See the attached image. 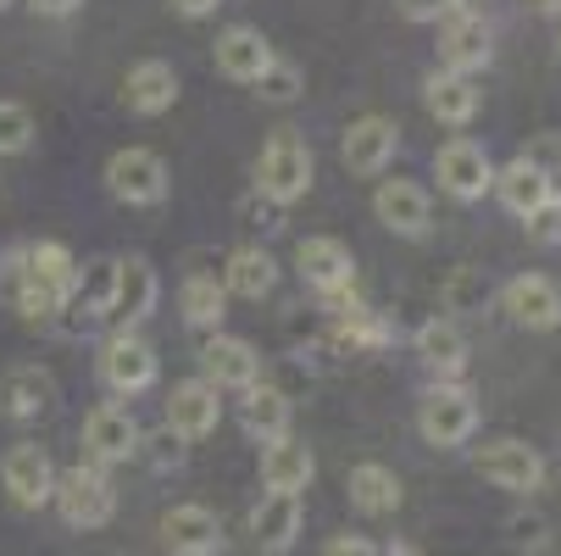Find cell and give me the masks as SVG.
I'll use <instances>...</instances> for the list:
<instances>
[{
	"label": "cell",
	"instance_id": "obj_1",
	"mask_svg": "<svg viewBox=\"0 0 561 556\" xmlns=\"http://www.w3.org/2000/svg\"><path fill=\"white\" fill-rule=\"evenodd\" d=\"M78 262L61 240H34L18 246L7 262H0V300H7L23 324H50L61 311V300L72 295Z\"/></svg>",
	"mask_w": 561,
	"mask_h": 556
},
{
	"label": "cell",
	"instance_id": "obj_2",
	"mask_svg": "<svg viewBox=\"0 0 561 556\" xmlns=\"http://www.w3.org/2000/svg\"><path fill=\"white\" fill-rule=\"evenodd\" d=\"M256 190L273 206H295L311 190V145L295 128H273V139L256 156Z\"/></svg>",
	"mask_w": 561,
	"mask_h": 556
},
{
	"label": "cell",
	"instance_id": "obj_3",
	"mask_svg": "<svg viewBox=\"0 0 561 556\" xmlns=\"http://www.w3.org/2000/svg\"><path fill=\"white\" fill-rule=\"evenodd\" d=\"M50 501H56L67 529H106L112 512H117V490H112V479L95 462H78V467L56 473V496Z\"/></svg>",
	"mask_w": 561,
	"mask_h": 556
},
{
	"label": "cell",
	"instance_id": "obj_4",
	"mask_svg": "<svg viewBox=\"0 0 561 556\" xmlns=\"http://www.w3.org/2000/svg\"><path fill=\"white\" fill-rule=\"evenodd\" d=\"M417 429L434 451H450V445H467L472 429H478V401L467 384H434L423 389L417 401Z\"/></svg>",
	"mask_w": 561,
	"mask_h": 556
},
{
	"label": "cell",
	"instance_id": "obj_5",
	"mask_svg": "<svg viewBox=\"0 0 561 556\" xmlns=\"http://www.w3.org/2000/svg\"><path fill=\"white\" fill-rule=\"evenodd\" d=\"M472 467L484 473L495 490H512V496H534L545 485V456L528 440H512V434L484 440V445L472 451Z\"/></svg>",
	"mask_w": 561,
	"mask_h": 556
},
{
	"label": "cell",
	"instance_id": "obj_6",
	"mask_svg": "<svg viewBox=\"0 0 561 556\" xmlns=\"http://www.w3.org/2000/svg\"><path fill=\"white\" fill-rule=\"evenodd\" d=\"M434 179L450 201H484L495 190V162L484 156V145L472 139H445L434 150Z\"/></svg>",
	"mask_w": 561,
	"mask_h": 556
},
{
	"label": "cell",
	"instance_id": "obj_7",
	"mask_svg": "<svg viewBox=\"0 0 561 556\" xmlns=\"http://www.w3.org/2000/svg\"><path fill=\"white\" fill-rule=\"evenodd\" d=\"M168 162L156 150H145V145H128V150H117L112 162H106V190L117 195V201H128V206H156V201H168Z\"/></svg>",
	"mask_w": 561,
	"mask_h": 556
},
{
	"label": "cell",
	"instance_id": "obj_8",
	"mask_svg": "<svg viewBox=\"0 0 561 556\" xmlns=\"http://www.w3.org/2000/svg\"><path fill=\"white\" fill-rule=\"evenodd\" d=\"M0 485H7V496H12L23 512H39V507H50V496H56V462L45 456V445L18 440V445L7 451V462H0Z\"/></svg>",
	"mask_w": 561,
	"mask_h": 556
},
{
	"label": "cell",
	"instance_id": "obj_9",
	"mask_svg": "<svg viewBox=\"0 0 561 556\" xmlns=\"http://www.w3.org/2000/svg\"><path fill=\"white\" fill-rule=\"evenodd\" d=\"M490 56H495V34H490L484 12L467 7V12H456V18L439 23V72L472 78L478 67H490Z\"/></svg>",
	"mask_w": 561,
	"mask_h": 556
},
{
	"label": "cell",
	"instance_id": "obj_10",
	"mask_svg": "<svg viewBox=\"0 0 561 556\" xmlns=\"http://www.w3.org/2000/svg\"><path fill=\"white\" fill-rule=\"evenodd\" d=\"M394 150H400V128H394L389 117L367 112V117H356V123L345 128L340 162H345V173H356V179H378V173L394 162Z\"/></svg>",
	"mask_w": 561,
	"mask_h": 556
},
{
	"label": "cell",
	"instance_id": "obj_11",
	"mask_svg": "<svg viewBox=\"0 0 561 556\" xmlns=\"http://www.w3.org/2000/svg\"><path fill=\"white\" fill-rule=\"evenodd\" d=\"M295 268L317 295H334V290L356 284V257H351L345 240H334V234H306V240L295 246Z\"/></svg>",
	"mask_w": 561,
	"mask_h": 556
},
{
	"label": "cell",
	"instance_id": "obj_12",
	"mask_svg": "<svg viewBox=\"0 0 561 556\" xmlns=\"http://www.w3.org/2000/svg\"><path fill=\"white\" fill-rule=\"evenodd\" d=\"M101 378L112 395H139L156 384V351L134 334V329H117L106 345H101Z\"/></svg>",
	"mask_w": 561,
	"mask_h": 556
},
{
	"label": "cell",
	"instance_id": "obj_13",
	"mask_svg": "<svg viewBox=\"0 0 561 556\" xmlns=\"http://www.w3.org/2000/svg\"><path fill=\"white\" fill-rule=\"evenodd\" d=\"M84 451H90L95 467H112V462L139 456V423H134V412L117 407V401L90 407V418H84Z\"/></svg>",
	"mask_w": 561,
	"mask_h": 556
},
{
	"label": "cell",
	"instance_id": "obj_14",
	"mask_svg": "<svg viewBox=\"0 0 561 556\" xmlns=\"http://www.w3.org/2000/svg\"><path fill=\"white\" fill-rule=\"evenodd\" d=\"M501 306H506V317L517 329H534V334H550L561 324V290L545 273H517L501 290Z\"/></svg>",
	"mask_w": 561,
	"mask_h": 556
},
{
	"label": "cell",
	"instance_id": "obj_15",
	"mask_svg": "<svg viewBox=\"0 0 561 556\" xmlns=\"http://www.w3.org/2000/svg\"><path fill=\"white\" fill-rule=\"evenodd\" d=\"M201 367H206V384H217V389H251V384H262V356H256L251 340H239V334H206Z\"/></svg>",
	"mask_w": 561,
	"mask_h": 556
},
{
	"label": "cell",
	"instance_id": "obj_16",
	"mask_svg": "<svg viewBox=\"0 0 561 556\" xmlns=\"http://www.w3.org/2000/svg\"><path fill=\"white\" fill-rule=\"evenodd\" d=\"M217 423H222L217 384H206V378H184V384H173V395H168V429H173L184 445L217 434Z\"/></svg>",
	"mask_w": 561,
	"mask_h": 556
},
{
	"label": "cell",
	"instance_id": "obj_17",
	"mask_svg": "<svg viewBox=\"0 0 561 556\" xmlns=\"http://www.w3.org/2000/svg\"><path fill=\"white\" fill-rule=\"evenodd\" d=\"M373 217L400 240H417V234H428V190L412 179H383L373 190Z\"/></svg>",
	"mask_w": 561,
	"mask_h": 556
},
{
	"label": "cell",
	"instance_id": "obj_18",
	"mask_svg": "<svg viewBox=\"0 0 561 556\" xmlns=\"http://www.w3.org/2000/svg\"><path fill=\"white\" fill-rule=\"evenodd\" d=\"M211 56H217V72H222V78H233V84H256V78L278 61V56H273V45H267V34H262V29H245V23L222 29Z\"/></svg>",
	"mask_w": 561,
	"mask_h": 556
},
{
	"label": "cell",
	"instance_id": "obj_19",
	"mask_svg": "<svg viewBox=\"0 0 561 556\" xmlns=\"http://www.w3.org/2000/svg\"><path fill=\"white\" fill-rule=\"evenodd\" d=\"M162 540H168L173 556H217L222 551V523H217L211 507L184 501V507L162 512Z\"/></svg>",
	"mask_w": 561,
	"mask_h": 556
},
{
	"label": "cell",
	"instance_id": "obj_20",
	"mask_svg": "<svg viewBox=\"0 0 561 556\" xmlns=\"http://www.w3.org/2000/svg\"><path fill=\"white\" fill-rule=\"evenodd\" d=\"M123 101H128V112H139V117H162V112L179 101V72H173V61H162V56L134 61L128 78H123Z\"/></svg>",
	"mask_w": 561,
	"mask_h": 556
},
{
	"label": "cell",
	"instance_id": "obj_21",
	"mask_svg": "<svg viewBox=\"0 0 561 556\" xmlns=\"http://www.w3.org/2000/svg\"><path fill=\"white\" fill-rule=\"evenodd\" d=\"M50 401H56V378H50V367H39V362H18L7 378H0V412L18 418V423L39 418Z\"/></svg>",
	"mask_w": 561,
	"mask_h": 556
},
{
	"label": "cell",
	"instance_id": "obj_22",
	"mask_svg": "<svg viewBox=\"0 0 561 556\" xmlns=\"http://www.w3.org/2000/svg\"><path fill=\"white\" fill-rule=\"evenodd\" d=\"M156 295H162V284H156V268L145 257H117V290H112V317L123 329H134L139 317L156 311Z\"/></svg>",
	"mask_w": 561,
	"mask_h": 556
},
{
	"label": "cell",
	"instance_id": "obj_23",
	"mask_svg": "<svg viewBox=\"0 0 561 556\" xmlns=\"http://www.w3.org/2000/svg\"><path fill=\"white\" fill-rule=\"evenodd\" d=\"M300 496H278V490H267L262 501H256V512H251V540H256V551H267V556H284L295 540H300Z\"/></svg>",
	"mask_w": 561,
	"mask_h": 556
},
{
	"label": "cell",
	"instance_id": "obj_24",
	"mask_svg": "<svg viewBox=\"0 0 561 556\" xmlns=\"http://www.w3.org/2000/svg\"><path fill=\"white\" fill-rule=\"evenodd\" d=\"M412 345H417V362L428 373H439V384H456V373L467 367V340H461V329L450 324V317H428V324L412 334Z\"/></svg>",
	"mask_w": 561,
	"mask_h": 556
},
{
	"label": "cell",
	"instance_id": "obj_25",
	"mask_svg": "<svg viewBox=\"0 0 561 556\" xmlns=\"http://www.w3.org/2000/svg\"><path fill=\"white\" fill-rule=\"evenodd\" d=\"M239 418H245V434H251V440L273 445V440L289 434L295 407H289V395H284L278 384H251V389H245V401H239Z\"/></svg>",
	"mask_w": 561,
	"mask_h": 556
},
{
	"label": "cell",
	"instance_id": "obj_26",
	"mask_svg": "<svg viewBox=\"0 0 561 556\" xmlns=\"http://www.w3.org/2000/svg\"><path fill=\"white\" fill-rule=\"evenodd\" d=\"M495 195H501V206H506L512 217H534V212L556 195V179H550L545 168H534V162H523V156H517L512 168L495 173Z\"/></svg>",
	"mask_w": 561,
	"mask_h": 556
},
{
	"label": "cell",
	"instance_id": "obj_27",
	"mask_svg": "<svg viewBox=\"0 0 561 556\" xmlns=\"http://www.w3.org/2000/svg\"><path fill=\"white\" fill-rule=\"evenodd\" d=\"M423 101H428V117L434 123L461 128V123L478 117V101H484V95H478V84H472V78H461V72H428Z\"/></svg>",
	"mask_w": 561,
	"mask_h": 556
},
{
	"label": "cell",
	"instance_id": "obj_28",
	"mask_svg": "<svg viewBox=\"0 0 561 556\" xmlns=\"http://www.w3.org/2000/svg\"><path fill=\"white\" fill-rule=\"evenodd\" d=\"M311 473H317L311 451H306L300 440H289V434L262 451V485L278 490V496H300V490L311 485Z\"/></svg>",
	"mask_w": 561,
	"mask_h": 556
},
{
	"label": "cell",
	"instance_id": "obj_29",
	"mask_svg": "<svg viewBox=\"0 0 561 556\" xmlns=\"http://www.w3.org/2000/svg\"><path fill=\"white\" fill-rule=\"evenodd\" d=\"M273 284H278V262H273L262 246H239V251H228V268H222V290H228V295L262 300V295H273Z\"/></svg>",
	"mask_w": 561,
	"mask_h": 556
},
{
	"label": "cell",
	"instance_id": "obj_30",
	"mask_svg": "<svg viewBox=\"0 0 561 556\" xmlns=\"http://www.w3.org/2000/svg\"><path fill=\"white\" fill-rule=\"evenodd\" d=\"M345 490H351V507L367 512V518H389V512L400 507V479H394L383 462H362V467H351Z\"/></svg>",
	"mask_w": 561,
	"mask_h": 556
},
{
	"label": "cell",
	"instance_id": "obj_31",
	"mask_svg": "<svg viewBox=\"0 0 561 556\" xmlns=\"http://www.w3.org/2000/svg\"><path fill=\"white\" fill-rule=\"evenodd\" d=\"M179 311L190 329H206V334H222V317H228V290L211 279V273H190L184 290H179Z\"/></svg>",
	"mask_w": 561,
	"mask_h": 556
},
{
	"label": "cell",
	"instance_id": "obj_32",
	"mask_svg": "<svg viewBox=\"0 0 561 556\" xmlns=\"http://www.w3.org/2000/svg\"><path fill=\"white\" fill-rule=\"evenodd\" d=\"M34 145V112L18 101H0V156H18Z\"/></svg>",
	"mask_w": 561,
	"mask_h": 556
},
{
	"label": "cell",
	"instance_id": "obj_33",
	"mask_svg": "<svg viewBox=\"0 0 561 556\" xmlns=\"http://www.w3.org/2000/svg\"><path fill=\"white\" fill-rule=\"evenodd\" d=\"M256 95L273 101V106H289V101L300 95V67H295V61H273V67L256 78Z\"/></svg>",
	"mask_w": 561,
	"mask_h": 556
},
{
	"label": "cell",
	"instance_id": "obj_34",
	"mask_svg": "<svg viewBox=\"0 0 561 556\" xmlns=\"http://www.w3.org/2000/svg\"><path fill=\"white\" fill-rule=\"evenodd\" d=\"M467 7H472V0H394V12L407 23H445V18H456Z\"/></svg>",
	"mask_w": 561,
	"mask_h": 556
},
{
	"label": "cell",
	"instance_id": "obj_35",
	"mask_svg": "<svg viewBox=\"0 0 561 556\" xmlns=\"http://www.w3.org/2000/svg\"><path fill=\"white\" fill-rule=\"evenodd\" d=\"M523 223H528V240H534V246H561V190H556L534 217H523Z\"/></svg>",
	"mask_w": 561,
	"mask_h": 556
},
{
	"label": "cell",
	"instance_id": "obj_36",
	"mask_svg": "<svg viewBox=\"0 0 561 556\" xmlns=\"http://www.w3.org/2000/svg\"><path fill=\"white\" fill-rule=\"evenodd\" d=\"M145 456H150V467H156V473H168V467H179V462H184V440L162 423V434H150V451H145Z\"/></svg>",
	"mask_w": 561,
	"mask_h": 556
},
{
	"label": "cell",
	"instance_id": "obj_37",
	"mask_svg": "<svg viewBox=\"0 0 561 556\" xmlns=\"http://www.w3.org/2000/svg\"><path fill=\"white\" fill-rule=\"evenodd\" d=\"M523 162H534V168H545V173L556 179V162H561V145H556V134H539V139H534V150H523Z\"/></svg>",
	"mask_w": 561,
	"mask_h": 556
},
{
	"label": "cell",
	"instance_id": "obj_38",
	"mask_svg": "<svg viewBox=\"0 0 561 556\" xmlns=\"http://www.w3.org/2000/svg\"><path fill=\"white\" fill-rule=\"evenodd\" d=\"M323 556H378V545L362 540V534H334V540L323 545Z\"/></svg>",
	"mask_w": 561,
	"mask_h": 556
},
{
	"label": "cell",
	"instance_id": "obj_39",
	"mask_svg": "<svg viewBox=\"0 0 561 556\" xmlns=\"http://www.w3.org/2000/svg\"><path fill=\"white\" fill-rule=\"evenodd\" d=\"M28 7H34L39 18H72L78 7H84V0H28Z\"/></svg>",
	"mask_w": 561,
	"mask_h": 556
},
{
	"label": "cell",
	"instance_id": "obj_40",
	"mask_svg": "<svg viewBox=\"0 0 561 556\" xmlns=\"http://www.w3.org/2000/svg\"><path fill=\"white\" fill-rule=\"evenodd\" d=\"M512 540H517V545H539L545 534H539V523H534V518H512Z\"/></svg>",
	"mask_w": 561,
	"mask_h": 556
},
{
	"label": "cell",
	"instance_id": "obj_41",
	"mask_svg": "<svg viewBox=\"0 0 561 556\" xmlns=\"http://www.w3.org/2000/svg\"><path fill=\"white\" fill-rule=\"evenodd\" d=\"M217 7H222V0H173V12H184V18H206Z\"/></svg>",
	"mask_w": 561,
	"mask_h": 556
},
{
	"label": "cell",
	"instance_id": "obj_42",
	"mask_svg": "<svg viewBox=\"0 0 561 556\" xmlns=\"http://www.w3.org/2000/svg\"><path fill=\"white\" fill-rule=\"evenodd\" d=\"M528 12H539V18H561V0H523Z\"/></svg>",
	"mask_w": 561,
	"mask_h": 556
},
{
	"label": "cell",
	"instance_id": "obj_43",
	"mask_svg": "<svg viewBox=\"0 0 561 556\" xmlns=\"http://www.w3.org/2000/svg\"><path fill=\"white\" fill-rule=\"evenodd\" d=\"M7 7H12V0H0V12H7Z\"/></svg>",
	"mask_w": 561,
	"mask_h": 556
},
{
	"label": "cell",
	"instance_id": "obj_44",
	"mask_svg": "<svg viewBox=\"0 0 561 556\" xmlns=\"http://www.w3.org/2000/svg\"><path fill=\"white\" fill-rule=\"evenodd\" d=\"M556 45H561V29H556Z\"/></svg>",
	"mask_w": 561,
	"mask_h": 556
}]
</instances>
